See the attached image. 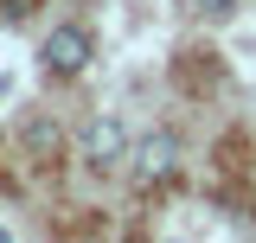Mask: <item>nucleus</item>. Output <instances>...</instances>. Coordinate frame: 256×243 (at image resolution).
I'll return each mask as SVG.
<instances>
[{"label":"nucleus","mask_w":256,"mask_h":243,"mask_svg":"<svg viewBox=\"0 0 256 243\" xmlns=\"http://www.w3.org/2000/svg\"><path fill=\"white\" fill-rule=\"evenodd\" d=\"M38 64H45V77H77V70L90 64V32L84 26H58L38 45Z\"/></svg>","instance_id":"f257e3e1"},{"label":"nucleus","mask_w":256,"mask_h":243,"mask_svg":"<svg viewBox=\"0 0 256 243\" xmlns=\"http://www.w3.org/2000/svg\"><path fill=\"white\" fill-rule=\"evenodd\" d=\"M84 160H90L96 173H109V166H122L128 160V134L116 116H96L90 128H84Z\"/></svg>","instance_id":"f03ea898"},{"label":"nucleus","mask_w":256,"mask_h":243,"mask_svg":"<svg viewBox=\"0 0 256 243\" xmlns=\"http://www.w3.org/2000/svg\"><path fill=\"white\" fill-rule=\"evenodd\" d=\"M173 166H180V141H173V134H148V141L134 148V180L141 186L173 180Z\"/></svg>","instance_id":"7ed1b4c3"},{"label":"nucleus","mask_w":256,"mask_h":243,"mask_svg":"<svg viewBox=\"0 0 256 243\" xmlns=\"http://www.w3.org/2000/svg\"><path fill=\"white\" fill-rule=\"evenodd\" d=\"M26 141H32V154H58V128H52V122H32Z\"/></svg>","instance_id":"20e7f679"},{"label":"nucleus","mask_w":256,"mask_h":243,"mask_svg":"<svg viewBox=\"0 0 256 243\" xmlns=\"http://www.w3.org/2000/svg\"><path fill=\"white\" fill-rule=\"evenodd\" d=\"M192 6H198V13H230L237 0H192Z\"/></svg>","instance_id":"39448f33"}]
</instances>
